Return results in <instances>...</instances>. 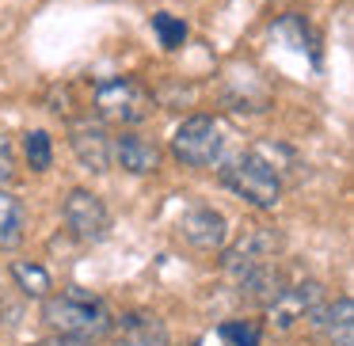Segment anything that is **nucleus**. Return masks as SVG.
Listing matches in <instances>:
<instances>
[{
	"instance_id": "obj_10",
	"label": "nucleus",
	"mask_w": 354,
	"mask_h": 346,
	"mask_svg": "<svg viewBox=\"0 0 354 346\" xmlns=\"http://www.w3.org/2000/svg\"><path fill=\"white\" fill-rule=\"evenodd\" d=\"M179 229H183L187 244H194L198 251H217V247L225 244V236H229V224H225V217L217 213V209H209V206L191 209V213L179 221Z\"/></svg>"
},
{
	"instance_id": "obj_19",
	"label": "nucleus",
	"mask_w": 354,
	"mask_h": 346,
	"mask_svg": "<svg viewBox=\"0 0 354 346\" xmlns=\"http://www.w3.org/2000/svg\"><path fill=\"white\" fill-rule=\"evenodd\" d=\"M153 31H156V39H160L164 50H179L187 42V23L176 16H168V12H156L153 16Z\"/></svg>"
},
{
	"instance_id": "obj_17",
	"label": "nucleus",
	"mask_w": 354,
	"mask_h": 346,
	"mask_svg": "<svg viewBox=\"0 0 354 346\" xmlns=\"http://www.w3.org/2000/svg\"><path fill=\"white\" fill-rule=\"evenodd\" d=\"M217 335H221L225 346H259L263 327L255 320H225L221 327H217Z\"/></svg>"
},
{
	"instance_id": "obj_15",
	"label": "nucleus",
	"mask_w": 354,
	"mask_h": 346,
	"mask_svg": "<svg viewBox=\"0 0 354 346\" xmlns=\"http://www.w3.org/2000/svg\"><path fill=\"white\" fill-rule=\"evenodd\" d=\"M278 39H286L293 50H301V54H313V61H320V50H316V35L308 31V23L301 16H282L274 27Z\"/></svg>"
},
{
	"instance_id": "obj_4",
	"label": "nucleus",
	"mask_w": 354,
	"mask_h": 346,
	"mask_svg": "<svg viewBox=\"0 0 354 346\" xmlns=\"http://www.w3.org/2000/svg\"><path fill=\"white\" fill-rule=\"evenodd\" d=\"M221 145H225L221 130H217V122L206 115L187 118L176 130V137H171V153H176V160L187 164V168H209V164L221 156Z\"/></svg>"
},
{
	"instance_id": "obj_20",
	"label": "nucleus",
	"mask_w": 354,
	"mask_h": 346,
	"mask_svg": "<svg viewBox=\"0 0 354 346\" xmlns=\"http://www.w3.org/2000/svg\"><path fill=\"white\" fill-rule=\"evenodd\" d=\"M16 179V156H12V141L0 133V186H8Z\"/></svg>"
},
{
	"instance_id": "obj_1",
	"label": "nucleus",
	"mask_w": 354,
	"mask_h": 346,
	"mask_svg": "<svg viewBox=\"0 0 354 346\" xmlns=\"http://www.w3.org/2000/svg\"><path fill=\"white\" fill-rule=\"evenodd\" d=\"M42 320L57 335H73V338H84V343H95V338H103L111 331L107 305L84 289H69V293H57V297H46Z\"/></svg>"
},
{
	"instance_id": "obj_13",
	"label": "nucleus",
	"mask_w": 354,
	"mask_h": 346,
	"mask_svg": "<svg viewBox=\"0 0 354 346\" xmlns=\"http://www.w3.org/2000/svg\"><path fill=\"white\" fill-rule=\"evenodd\" d=\"M282 289H286V278H282V270H278L274 262H263V267L248 270L244 278H236V293H240V297L252 300V305H263V308L274 305V297Z\"/></svg>"
},
{
	"instance_id": "obj_16",
	"label": "nucleus",
	"mask_w": 354,
	"mask_h": 346,
	"mask_svg": "<svg viewBox=\"0 0 354 346\" xmlns=\"http://www.w3.org/2000/svg\"><path fill=\"white\" fill-rule=\"evenodd\" d=\"M12 278H16V289L24 293V297H46L50 293V274L46 267H39V262H12Z\"/></svg>"
},
{
	"instance_id": "obj_5",
	"label": "nucleus",
	"mask_w": 354,
	"mask_h": 346,
	"mask_svg": "<svg viewBox=\"0 0 354 346\" xmlns=\"http://www.w3.org/2000/svg\"><path fill=\"white\" fill-rule=\"evenodd\" d=\"M278 247H282L278 232H270L267 224H252V229H244V236H240L236 244L225 251L221 267H225V274L236 282V278L248 274V270H255V267H263V262H270Z\"/></svg>"
},
{
	"instance_id": "obj_7",
	"label": "nucleus",
	"mask_w": 354,
	"mask_h": 346,
	"mask_svg": "<svg viewBox=\"0 0 354 346\" xmlns=\"http://www.w3.org/2000/svg\"><path fill=\"white\" fill-rule=\"evenodd\" d=\"M320 305H324V285L320 282H297V285H286V289L274 297L270 316H274L278 327H293L297 320L313 316Z\"/></svg>"
},
{
	"instance_id": "obj_6",
	"label": "nucleus",
	"mask_w": 354,
	"mask_h": 346,
	"mask_svg": "<svg viewBox=\"0 0 354 346\" xmlns=\"http://www.w3.org/2000/svg\"><path fill=\"white\" fill-rule=\"evenodd\" d=\"M62 213H65L69 232L80 240V244H100V240H107L111 213H107V206H103L92 191H73L69 198H65Z\"/></svg>"
},
{
	"instance_id": "obj_2",
	"label": "nucleus",
	"mask_w": 354,
	"mask_h": 346,
	"mask_svg": "<svg viewBox=\"0 0 354 346\" xmlns=\"http://www.w3.org/2000/svg\"><path fill=\"white\" fill-rule=\"evenodd\" d=\"M221 183L259 209H274L278 198H282L278 168L263 153H244V156H236V160H229L221 168Z\"/></svg>"
},
{
	"instance_id": "obj_21",
	"label": "nucleus",
	"mask_w": 354,
	"mask_h": 346,
	"mask_svg": "<svg viewBox=\"0 0 354 346\" xmlns=\"http://www.w3.org/2000/svg\"><path fill=\"white\" fill-rule=\"evenodd\" d=\"M35 346H88L84 338H73V335H54V338H42Z\"/></svg>"
},
{
	"instance_id": "obj_3",
	"label": "nucleus",
	"mask_w": 354,
	"mask_h": 346,
	"mask_svg": "<svg viewBox=\"0 0 354 346\" xmlns=\"http://www.w3.org/2000/svg\"><path fill=\"white\" fill-rule=\"evenodd\" d=\"M95 107H100L103 118L122 126H138L145 118H153V95L138 84L133 77H111L95 84Z\"/></svg>"
},
{
	"instance_id": "obj_18",
	"label": "nucleus",
	"mask_w": 354,
	"mask_h": 346,
	"mask_svg": "<svg viewBox=\"0 0 354 346\" xmlns=\"http://www.w3.org/2000/svg\"><path fill=\"white\" fill-rule=\"evenodd\" d=\"M24 153H27V164L31 171H46L54 164V145H50V133L46 130H31L24 141Z\"/></svg>"
},
{
	"instance_id": "obj_11",
	"label": "nucleus",
	"mask_w": 354,
	"mask_h": 346,
	"mask_svg": "<svg viewBox=\"0 0 354 346\" xmlns=\"http://www.w3.org/2000/svg\"><path fill=\"white\" fill-rule=\"evenodd\" d=\"M115 346H168V327L153 312H126L115 327Z\"/></svg>"
},
{
	"instance_id": "obj_9",
	"label": "nucleus",
	"mask_w": 354,
	"mask_h": 346,
	"mask_svg": "<svg viewBox=\"0 0 354 346\" xmlns=\"http://www.w3.org/2000/svg\"><path fill=\"white\" fill-rule=\"evenodd\" d=\"M111 160L130 175H149V171L160 168V148L141 133H122V137L111 141Z\"/></svg>"
},
{
	"instance_id": "obj_12",
	"label": "nucleus",
	"mask_w": 354,
	"mask_h": 346,
	"mask_svg": "<svg viewBox=\"0 0 354 346\" xmlns=\"http://www.w3.org/2000/svg\"><path fill=\"white\" fill-rule=\"evenodd\" d=\"M316 327L328 346H354V305L351 297H339L335 305L316 308Z\"/></svg>"
},
{
	"instance_id": "obj_8",
	"label": "nucleus",
	"mask_w": 354,
	"mask_h": 346,
	"mask_svg": "<svg viewBox=\"0 0 354 346\" xmlns=\"http://www.w3.org/2000/svg\"><path fill=\"white\" fill-rule=\"evenodd\" d=\"M69 145L88 171H107L111 168V133L103 130V122H92V118L73 122Z\"/></svg>"
},
{
	"instance_id": "obj_14",
	"label": "nucleus",
	"mask_w": 354,
	"mask_h": 346,
	"mask_svg": "<svg viewBox=\"0 0 354 346\" xmlns=\"http://www.w3.org/2000/svg\"><path fill=\"white\" fill-rule=\"evenodd\" d=\"M24 229H27V209H24V202L0 186V251H12V247H19Z\"/></svg>"
}]
</instances>
